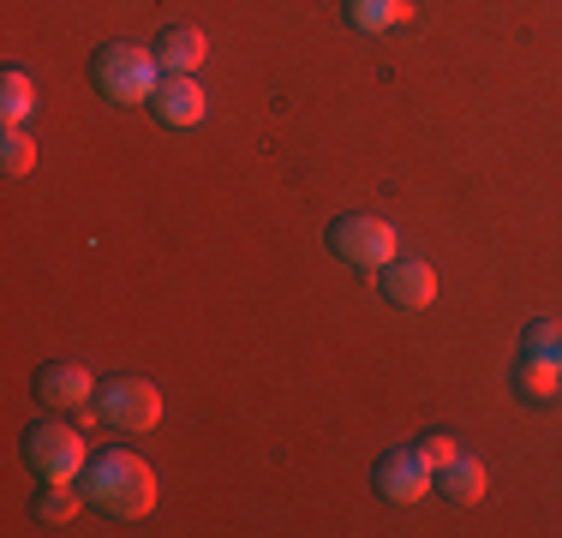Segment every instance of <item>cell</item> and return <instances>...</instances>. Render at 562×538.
<instances>
[{"instance_id":"277c9868","label":"cell","mask_w":562,"mask_h":538,"mask_svg":"<svg viewBox=\"0 0 562 538\" xmlns=\"http://www.w3.org/2000/svg\"><path fill=\"white\" fill-rule=\"evenodd\" d=\"M97 425H109V430H156V419H162V395H156V383L150 377H132V371H120V377H102L97 383Z\"/></svg>"},{"instance_id":"6da1fadb","label":"cell","mask_w":562,"mask_h":538,"mask_svg":"<svg viewBox=\"0 0 562 538\" xmlns=\"http://www.w3.org/2000/svg\"><path fill=\"white\" fill-rule=\"evenodd\" d=\"M78 491H85V503L102 508L109 520H144L156 508V467L132 449H102L85 461Z\"/></svg>"},{"instance_id":"30bf717a","label":"cell","mask_w":562,"mask_h":538,"mask_svg":"<svg viewBox=\"0 0 562 538\" xmlns=\"http://www.w3.org/2000/svg\"><path fill=\"white\" fill-rule=\"evenodd\" d=\"M150 48H156V66H162V72H198L204 54H210V36L198 31V24H168Z\"/></svg>"},{"instance_id":"ba28073f","label":"cell","mask_w":562,"mask_h":538,"mask_svg":"<svg viewBox=\"0 0 562 538\" xmlns=\"http://www.w3.org/2000/svg\"><path fill=\"white\" fill-rule=\"evenodd\" d=\"M36 401H48V407H90L97 401V377L85 366H72V359H48V366H36Z\"/></svg>"},{"instance_id":"4fadbf2b","label":"cell","mask_w":562,"mask_h":538,"mask_svg":"<svg viewBox=\"0 0 562 538\" xmlns=\"http://www.w3.org/2000/svg\"><path fill=\"white\" fill-rule=\"evenodd\" d=\"M407 0H347V24H353L359 36H378V31H395V24H407Z\"/></svg>"},{"instance_id":"9a60e30c","label":"cell","mask_w":562,"mask_h":538,"mask_svg":"<svg viewBox=\"0 0 562 538\" xmlns=\"http://www.w3.org/2000/svg\"><path fill=\"white\" fill-rule=\"evenodd\" d=\"M31 108H36V85H31V78H24V72L0 78V114H7V126H24Z\"/></svg>"},{"instance_id":"7c38bea8","label":"cell","mask_w":562,"mask_h":538,"mask_svg":"<svg viewBox=\"0 0 562 538\" xmlns=\"http://www.w3.org/2000/svg\"><path fill=\"white\" fill-rule=\"evenodd\" d=\"M515 389L532 401H557L562 395V359L557 354H520L515 359Z\"/></svg>"},{"instance_id":"e0dca14e","label":"cell","mask_w":562,"mask_h":538,"mask_svg":"<svg viewBox=\"0 0 562 538\" xmlns=\"http://www.w3.org/2000/svg\"><path fill=\"white\" fill-rule=\"evenodd\" d=\"M520 354H557V359H562V323H551V317L527 323V335H520Z\"/></svg>"},{"instance_id":"8992f818","label":"cell","mask_w":562,"mask_h":538,"mask_svg":"<svg viewBox=\"0 0 562 538\" xmlns=\"http://www.w3.org/2000/svg\"><path fill=\"white\" fill-rule=\"evenodd\" d=\"M371 484H378V496H390V503H419L425 491H437V467L419 455V442L413 449H390L378 467H371Z\"/></svg>"},{"instance_id":"5b68a950","label":"cell","mask_w":562,"mask_h":538,"mask_svg":"<svg viewBox=\"0 0 562 538\" xmlns=\"http://www.w3.org/2000/svg\"><path fill=\"white\" fill-rule=\"evenodd\" d=\"M24 467L43 484H78V473H85V437L60 419H36L24 430Z\"/></svg>"},{"instance_id":"52a82bcc","label":"cell","mask_w":562,"mask_h":538,"mask_svg":"<svg viewBox=\"0 0 562 538\" xmlns=\"http://www.w3.org/2000/svg\"><path fill=\"white\" fill-rule=\"evenodd\" d=\"M204 90H198V78L192 72H162V85H156V97H150V114L162 120L168 132H192L198 120H204Z\"/></svg>"},{"instance_id":"8fae6325","label":"cell","mask_w":562,"mask_h":538,"mask_svg":"<svg viewBox=\"0 0 562 538\" xmlns=\"http://www.w3.org/2000/svg\"><path fill=\"white\" fill-rule=\"evenodd\" d=\"M437 491H443L454 508H473L479 496L491 491V479H485V461L461 449V455H454V461H443V467H437Z\"/></svg>"},{"instance_id":"2e32d148","label":"cell","mask_w":562,"mask_h":538,"mask_svg":"<svg viewBox=\"0 0 562 538\" xmlns=\"http://www.w3.org/2000/svg\"><path fill=\"white\" fill-rule=\"evenodd\" d=\"M0 168H7V180H24V173L36 168V138L24 126H7V138H0Z\"/></svg>"},{"instance_id":"3957f363","label":"cell","mask_w":562,"mask_h":538,"mask_svg":"<svg viewBox=\"0 0 562 538\" xmlns=\"http://www.w3.org/2000/svg\"><path fill=\"white\" fill-rule=\"evenodd\" d=\"M324 246L336 251L341 264H353V269H390L401 258L395 222H383V215H371V210L336 215V222H329V234H324Z\"/></svg>"},{"instance_id":"5bb4252c","label":"cell","mask_w":562,"mask_h":538,"mask_svg":"<svg viewBox=\"0 0 562 538\" xmlns=\"http://www.w3.org/2000/svg\"><path fill=\"white\" fill-rule=\"evenodd\" d=\"M78 508H85V491H78V484H43V496H36V520H48V527L78 520Z\"/></svg>"},{"instance_id":"7a4b0ae2","label":"cell","mask_w":562,"mask_h":538,"mask_svg":"<svg viewBox=\"0 0 562 538\" xmlns=\"http://www.w3.org/2000/svg\"><path fill=\"white\" fill-rule=\"evenodd\" d=\"M90 78H97V90H102L114 108H132V102H150V97H156V85H162V66H156V48L102 43L97 60H90Z\"/></svg>"},{"instance_id":"ac0fdd59","label":"cell","mask_w":562,"mask_h":538,"mask_svg":"<svg viewBox=\"0 0 562 538\" xmlns=\"http://www.w3.org/2000/svg\"><path fill=\"white\" fill-rule=\"evenodd\" d=\"M419 455H425L431 467H443V461H454L461 449H454V437H425V442H419Z\"/></svg>"},{"instance_id":"9c48e42d","label":"cell","mask_w":562,"mask_h":538,"mask_svg":"<svg viewBox=\"0 0 562 538\" xmlns=\"http://www.w3.org/2000/svg\"><path fill=\"white\" fill-rule=\"evenodd\" d=\"M383 300L401 305V312H425L437 300V269L425 258H395L383 269Z\"/></svg>"}]
</instances>
